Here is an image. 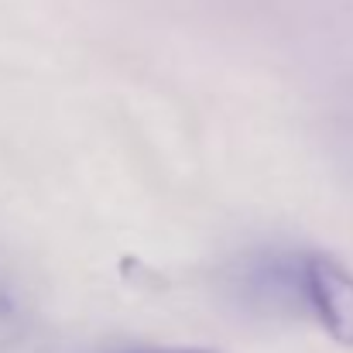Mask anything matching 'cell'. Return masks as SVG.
I'll use <instances>...</instances> for the list:
<instances>
[{"label":"cell","instance_id":"obj_1","mask_svg":"<svg viewBox=\"0 0 353 353\" xmlns=\"http://www.w3.org/2000/svg\"><path fill=\"white\" fill-rule=\"evenodd\" d=\"M302 312H309L340 347L353 350V274L326 254H302Z\"/></svg>","mask_w":353,"mask_h":353},{"label":"cell","instance_id":"obj_2","mask_svg":"<svg viewBox=\"0 0 353 353\" xmlns=\"http://www.w3.org/2000/svg\"><path fill=\"white\" fill-rule=\"evenodd\" d=\"M117 353H220V350H206V347H175V350H172V347H168V350H158V347H154V350H151V347H137V350H117Z\"/></svg>","mask_w":353,"mask_h":353}]
</instances>
